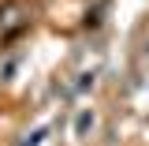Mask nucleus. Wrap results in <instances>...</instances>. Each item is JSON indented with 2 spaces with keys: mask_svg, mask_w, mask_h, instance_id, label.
I'll return each mask as SVG.
<instances>
[{
  "mask_svg": "<svg viewBox=\"0 0 149 146\" xmlns=\"http://www.w3.org/2000/svg\"><path fill=\"white\" fill-rule=\"evenodd\" d=\"M86 128H93V112H82L78 116V135H86Z\"/></svg>",
  "mask_w": 149,
  "mask_h": 146,
  "instance_id": "1",
  "label": "nucleus"
}]
</instances>
